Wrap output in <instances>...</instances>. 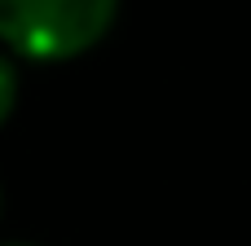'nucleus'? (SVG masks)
I'll return each mask as SVG.
<instances>
[{
    "mask_svg": "<svg viewBox=\"0 0 251 246\" xmlns=\"http://www.w3.org/2000/svg\"><path fill=\"white\" fill-rule=\"evenodd\" d=\"M119 0H0V44L31 62L88 53L115 26Z\"/></svg>",
    "mask_w": 251,
    "mask_h": 246,
    "instance_id": "nucleus-1",
    "label": "nucleus"
},
{
    "mask_svg": "<svg viewBox=\"0 0 251 246\" xmlns=\"http://www.w3.org/2000/svg\"><path fill=\"white\" fill-rule=\"evenodd\" d=\"M18 66L9 62V57H0V128L9 123V114H13V106H18Z\"/></svg>",
    "mask_w": 251,
    "mask_h": 246,
    "instance_id": "nucleus-2",
    "label": "nucleus"
},
{
    "mask_svg": "<svg viewBox=\"0 0 251 246\" xmlns=\"http://www.w3.org/2000/svg\"><path fill=\"white\" fill-rule=\"evenodd\" d=\"M0 246H35V242H0Z\"/></svg>",
    "mask_w": 251,
    "mask_h": 246,
    "instance_id": "nucleus-3",
    "label": "nucleus"
}]
</instances>
